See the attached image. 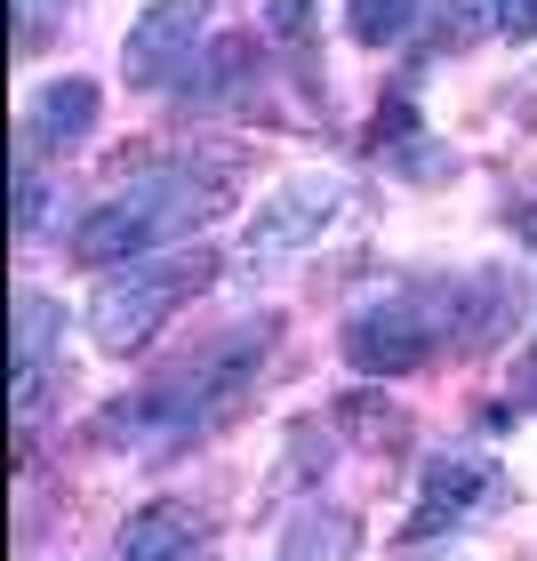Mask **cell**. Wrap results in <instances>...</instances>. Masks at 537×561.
<instances>
[{
  "label": "cell",
  "instance_id": "cell-1",
  "mask_svg": "<svg viewBox=\"0 0 537 561\" xmlns=\"http://www.w3.org/2000/svg\"><path fill=\"white\" fill-rule=\"evenodd\" d=\"M522 321V273L481 265V273H433V280H401V289L369 297L345 321L338 353L362 377H418L449 353H481Z\"/></svg>",
  "mask_w": 537,
  "mask_h": 561
},
{
  "label": "cell",
  "instance_id": "cell-2",
  "mask_svg": "<svg viewBox=\"0 0 537 561\" xmlns=\"http://www.w3.org/2000/svg\"><path fill=\"white\" fill-rule=\"evenodd\" d=\"M273 345H281V313H258V321L217 329L209 345H193L185 362L161 369L152 386H137L129 401H113V410H96L89 442L137 457V466H152V457H176L185 442L217 433L225 417L241 410V393L258 386V369H265Z\"/></svg>",
  "mask_w": 537,
  "mask_h": 561
},
{
  "label": "cell",
  "instance_id": "cell-3",
  "mask_svg": "<svg viewBox=\"0 0 537 561\" xmlns=\"http://www.w3.org/2000/svg\"><path fill=\"white\" fill-rule=\"evenodd\" d=\"M225 217V169H152L129 176L121 193H105L96 209L65 233L72 265H137V257H161L169 241L201 233V225Z\"/></svg>",
  "mask_w": 537,
  "mask_h": 561
},
{
  "label": "cell",
  "instance_id": "cell-4",
  "mask_svg": "<svg viewBox=\"0 0 537 561\" xmlns=\"http://www.w3.org/2000/svg\"><path fill=\"white\" fill-rule=\"evenodd\" d=\"M217 249H161V257H137V265H113L105 280H96L89 297V345L113 353V362H129V353H145L161 329L176 321V305H193L201 289L217 280Z\"/></svg>",
  "mask_w": 537,
  "mask_h": 561
},
{
  "label": "cell",
  "instance_id": "cell-5",
  "mask_svg": "<svg viewBox=\"0 0 537 561\" xmlns=\"http://www.w3.org/2000/svg\"><path fill=\"white\" fill-rule=\"evenodd\" d=\"M345 201H353V185H345L338 169H297V176H281V185L258 201V217H249L241 249H249L258 265L297 257V249H313L329 225L345 217Z\"/></svg>",
  "mask_w": 537,
  "mask_h": 561
},
{
  "label": "cell",
  "instance_id": "cell-6",
  "mask_svg": "<svg viewBox=\"0 0 537 561\" xmlns=\"http://www.w3.org/2000/svg\"><path fill=\"white\" fill-rule=\"evenodd\" d=\"M498 490H505V473H498V457H490V449H442V457L425 466L418 497H409L401 538L418 546V538H442V529H466Z\"/></svg>",
  "mask_w": 537,
  "mask_h": 561
},
{
  "label": "cell",
  "instance_id": "cell-7",
  "mask_svg": "<svg viewBox=\"0 0 537 561\" xmlns=\"http://www.w3.org/2000/svg\"><path fill=\"white\" fill-rule=\"evenodd\" d=\"M201 33H209V0H145L129 41H121V72L129 89H169L176 72H193Z\"/></svg>",
  "mask_w": 537,
  "mask_h": 561
},
{
  "label": "cell",
  "instance_id": "cell-8",
  "mask_svg": "<svg viewBox=\"0 0 537 561\" xmlns=\"http://www.w3.org/2000/svg\"><path fill=\"white\" fill-rule=\"evenodd\" d=\"M96 113H105V96H96V81H81V72L41 81L24 121H16V161H65V152H81L96 137Z\"/></svg>",
  "mask_w": 537,
  "mask_h": 561
},
{
  "label": "cell",
  "instance_id": "cell-9",
  "mask_svg": "<svg viewBox=\"0 0 537 561\" xmlns=\"http://www.w3.org/2000/svg\"><path fill=\"white\" fill-rule=\"evenodd\" d=\"M113 561H209V522H201L185 497H152L121 522Z\"/></svg>",
  "mask_w": 537,
  "mask_h": 561
},
{
  "label": "cell",
  "instance_id": "cell-10",
  "mask_svg": "<svg viewBox=\"0 0 537 561\" xmlns=\"http://www.w3.org/2000/svg\"><path fill=\"white\" fill-rule=\"evenodd\" d=\"M65 345V305L48 289H16V410L33 417L41 410V386H48V353Z\"/></svg>",
  "mask_w": 537,
  "mask_h": 561
},
{
  "label": "cell",
  "instance_id": "cell-11",
  "mask_svg": "<svg viewBox=\"0 0 537 561\" xmlns=\"http://www.w3.org/2000/svg\"><path fill=\"white\" fill-rule=\"evenodd\" d=\"M265 561H362V514H345V505H305Z\"/></svg>",
  "mask_w": 537,
  "mask_h": 561
},
{
  "label": "cell",
  "instance_id": "cell-12",
  "mask_svg": "<svg viewBox=\"0 0 537 561\" xmlns=\"http://www.w3.org/2000/svg\"><path fill=\"white\" fill-rule=\"evenodd\" d=\"M425 24V0H345V33L362 48H401Z\"/></svg>",
  "mask_w": 537,
  "mask_h": 561
},
{
  "label": "cell",
  "instance_id": "cell-13",
  "mask_svg": "<svg viewBox=\"0 0 537 561\" xmlns=\"http://www.w3.org/2000/svg\"><path fill=\"white\" fill-rule=\"evenodd\" d=\"M249 57H258V41H249V33H225V41H209V48H201V57H193V72H201V81H193V96H233L241 81H249Z\"/></svg>",
  "mask_w": 537,
  "mask_h": 561
},
{
  "label": "cell",
  "instance_id": "cell-14",
  "mask_svg": "<svg viewBox=\"0 0 537 561\" xmlns=\"http://www.w3.org/2000/svg\"><path fill=\"white\" fill-rule=\"evenodd\" d=\"M265 33L281 48H305L313 41V0H265Z\"/></svg>",
  "mask_w": 537,
  "mask_h": 561
},
{
  "label": "cell",
  "instance_id": "cell-15",
  "mask_svg": "<svg viewBox=\"0 0 537 561\" xmlns=\"http://www.w3.org/2000/svg\"><path fill=\"white\" fill-rule=\"evenodd\" d=\"M498 33L505 41H537V0H498Z\"/></svg>",
  "mask_w": 537,
  "mask_h": 561
},
{
  "label": "cell",
  "instance_id": "cell-16",
  "mask_svg": "<svg viewBox=\"0 0 537 561\" xmlns=\"http://www.w3.org/2000/svg\"><path fill=\"white\" fill-rule=\"evenodd\" d=\"M505 225H514V233L537 249V201H514V209H505Z\"/></svg>",
  "mask_w": 537,
  "mask_h": 561
},
{
  "label": "cell",
  "instance_id": "cell-17",
  "mask_svg": "<svg viewBox=\"0 0 537 561\" xmlns=\"http://www.w3.org/2000/svg\"><path fill=\"white\" fill-rule=\"evenodd\" d=\"M522 401L537 410V345H529V369H522Z\"/></svg>",
  "mask_w": 537,
  "mask_h": 561
}]
</instances>
